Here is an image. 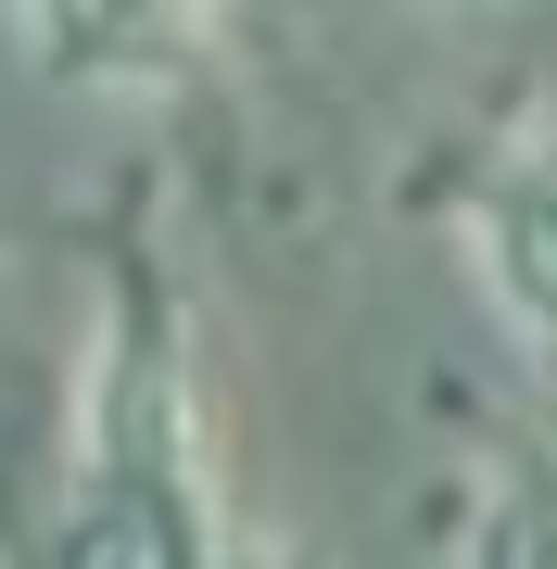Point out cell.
<instances>
[{
    "label": "cell",
    "instance_id": "3957f363",
    "mask_svg": "<svg viewBox=\"0 0 557 569\" xmlns=\"http://www.w3.org/2000/svg\"><path fill=\"white\" fill-rule=\"evenodd\" d=\"M456 569H557V468H519V481L481 493L469 557H456Z\"/></svg>",
    "mask_w": 557,
    "mask_h": 569
},
{
    "label": "cell",
    "instance_id": "7a4b0ae2",
    "mask_svg": "<svg viewBox=\"0 0 557 569\" xmlns=\"http://www.w3.org/2000/svg\"><path fill=\"white\" fill-rule=\"evenodd\" d=\"M26 39H39L51 77H166L190 51V13H26Z\"/></svg>",
    "mask_w": 557,
    "mask_h": 569
},
{
    "label": "cell",
    "instance_id": "6da1fadb",
    "mask_svg": "<svg viewBox=\"0 0 557 569\" xmlns=\"http://www.w3.org/2000/svg\"><path fill=\"white\" fill-rule=\"evenodd\" d=\"M469 253H481V291H495V305L557 355V164H519V178L481 190Z\"/></svg>",
    "mask_w": 557,
    "mask_h": 569
}]
</instances>
